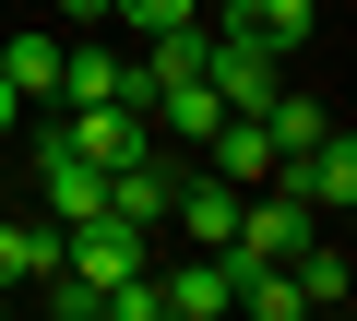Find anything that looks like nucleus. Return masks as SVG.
Returning <instances> with one entry per match:
<instances>
[{"label":"nucleus","instance_id":"obj_1","mask_svg":"<svg viewBox=\"0 0 357 321\" xmlns=\"http://www.w3.org/2000/svg\"><path fill=\"white\" fill-rule=\"evenodd\" d=\"M203 84L227 95V107H274V84H286V48L274 36H238V24H203Z\"/></svg>","mask_w":357,"mask_h":321},{"label":"nucleus","instance_id":"obj_2","mask_svg":"<svg viewBox=\"0 0 357 321\" xmlns=\"http://www.w3.org/2000/svg\"><path fill=\"white\" fill-rule=\"evenodd\" d=\"M60 274H84V285L107 297L119 274H143V226H119V214H84V226H60Z\"/></svg>","mask_w":357,"mask_h":321},{"label":"nucleus","instance_id":"obj_3","mask_svg":"<svg viewBox=\"0 0 357 321\" xmlns=\"http://www.w3.org/2000/svg\"><path fill=\"white\" fill-rule=\"evenodd\" d=\"M274 179H286V191H298L310 214H345V203H357V143H345V131H321L310 155H286Z\"/></svg>","mask_w":357,"mask_h":321},{"label":"nucleus","instance_id":"obj_4","mask_svg":"<svg viewBox=\"0 0 357 321\" xmlns=\"http://www.w3.org/2000/svg\"><path fill=\"white\" fill-rule=\"evenodd\" d=\"M155 297H167V321H227L238 274H227V250H191L178 274H155Z\"/></svg>","mask_w":357,"mask_h":321},{"label":"nucleus","instance_id":"obj_5","mask_svg":"<svg viewBox=\"0 0 357 321\" xmlns=\"http://www.w3.org/2000/svg\"><path fill=\"white\" fill-rule=\"evenodd\" d=\"M203 143H215V179H238V191H262V179L286 167V155H274V131H262L250 107H227V119H215Z\"/></svg>","mask_w":357,"mask_h":321},{"label":"nucleus","instance_id":"obj_6","mask_svg":"<svg viewBox=\"0 0 357 321\" xmlns=\"http://www.w3.org/2000/svg\"><path fill=\"white\" fill-rule=\"evenodd\" d=\"M167 214L191 226V250H227V238H238V179H178Z\"/></svg>","mask_w":357,"mask_h":321},{"label":"nucleus","instance_id":"obj_7","mask_svg":"<svg viewBox=\"0 0 357 321\" xmlns=\"http://www.w3.org/2000/svg\"><path fill=\"white\" fill-rule=\"evenodd\" d=\"M36 274H60V226L48 214H0V297L36 285Z\"/></svg>","mask_w":357,"mask_h":321},{"label":"nucleus","instance_id":"obj_8","mask_svg":"<svg viewBox=\"0 0 357 321\" xmlns=\"http://www.w3.org/2000/svg\"><path fill=\"white\" fill-rule=\"evenodd\" d=\"M107 95H131V60L119 48H60V107H107Z\"/></svg>","mask_w":357,"mask_h":321},{"label":"nucleus","instance_id":"obj_9","mask_svg":"<svg viewBox=\"0 0 357 321\" xmlns=\"http://www.w3.org/2000/svg\"><path fill=\"white\" fill-rule=\"evenodd\" d=\"M215 24H238V36H274V48H310V24H321V13H310V0H227Z\"/></svg>","mask_w":357,"mask_h":321},{"label":"nucleus","instance_id":"obj_10","mask_svg":"<svg viewBox=\"0 0 357 321\" xmlns=\"http://www.w3.org/2000/svg\"><path fill=\"white\" fill-rule=\"evenodd\" d=\"M0 84H13L24 107H36V95H60V48H48V36H0Z\"/></svg>","mask_w":357,"mask_h":321},{"label":"nucleus","instance_id":"obj_11","mask_svg":"<svg viewBox=\"0 0 357 321\" xmlns=\"http://www.w3.org/2000/svg\"><path fill=\"white\" fill-rule=\"evenodd\" d=\"M262 131H274V155H310V143H321L333 119H321V95H286V84H274V107H262Z\"/></svg>","mask_w":357,"mask_h":321},{"label":"nucleus","instance_id":"obj_12","mask_svg":"<svg viewBox=\"0 0 357 321\" xmlns=\"http://www.w3.org/2000/svg\"><path fill=\"white\" fill-rule=\"evenodd\" d=\"M119 24H143V36L155 24H203V0H119Z\"/></svg>","mask_w":357,"mask_h":321},{"label":"nucleus","instance_id":"obj_13","mask_svg":"<svg viewBox=\"0 0 357 321\" xmlns=\"http://www.w3.org/2000/svg\"><path fill=\"white\" fill-rule=\"evenodd\" d=\"M60 13H72V24H107V13H119V0H60Z\"/></svg>","mask_w":357,"mask_h":321},{"label":"nucleus","instance_id":"obj_14","mask_svg":"<svg viewBox=\"0 0 357 321\" xmlns=\"http://www.w3.org/2000/svg\"><path fill=\"white\" fill-rule=\"evenodd\" d=\"M13 119H24V95H13V84H0V131H13Z\"/></svg>","mask_w":357,"mask_h":321}]
</instances>
